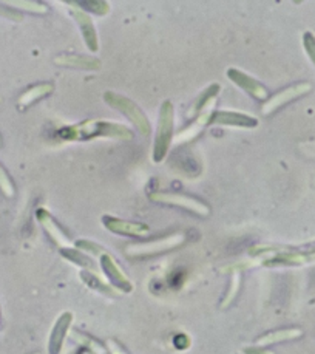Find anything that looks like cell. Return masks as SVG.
Here are the masks:
<instances>
[{
	"mask_svg": "<svg viewBox=\"0 0 315 354\" xmlns=\"http://www.w3.org/2000/svg\"><path fill=\"white\" fill-rule=\"evenodd\" d=\"M71 337H73L79 345H82L84 348H87L88 351H93L96 354H105L104 346L99 342H97V340H95L93 337L87 336V334H84L81 331H73V333H71Z\"/></svg>",
	"mask_w": 315,
	"mask_h": 354,
	"instance_id": "25",
	"label": "cell"
},
{
	"mask_svg": "<svg viewBox=\"0 0 315 354\" xmlns=\"http://www.w3.org/2000/svg\"><path fill=\"white\" fill-rule=\"evenodd\" d=\"M218 93H220V85H218V84H212V85H210V87H209L206 91H202L201 96L198 97V100L195 101L193 106L189 109L187 118H193V116L198 115V111H200L202 107H204L210 100H213V97H216V95H218Z\"/></svg>",
	"mask_w": 315,
	"mask_h": 354,
	"instance_id": "24",
	"label": "cell"
},
{
	"mask_svg": "<svg viewBox=\"0 0 315 354\" xmlns=\"http://www.w3.org/2000/svg\"><path fill=\"white\" fill-rule=\"evenodd\" d=\"M52 90H55V85L51 82H41V84L32 85V87H30L28 90L23 91L21 96H19L17 106L21 110H25L26 107H30L32 102H36L41 100V97L52 93Z\"/></svg>",
	"mask_w": 315,
	"mask_h": 354,
	"instance_id": "20",
	"label": "cell"
},
{
	"mask_svg": "<svg viewBox=\"0 0 315 354\" xmlns=\"http://www.w3.org/2000/svg\"><path fill=\"white\" fill-rule=\"evenodd\" d=\"M301 336H303V330H300V328H283V330H275V331L262 334V336L257 339V346L267 348L269 345L287 342V340H295Z\"/></svg>",
	"mask_w": 315,
	"mask_h": 354,
	"instance_id": "17",
	"label": "cell"
},
{
	"mask_svg": "<svg viewBox=\"0 0 315 354\" xmlns=\"http://www.w3.org/2000/svg\"><path fill=\"white\" fill-rule=\"evenodd\" d=\"M102 225L110 232L117 235H126V237H135V239H144L150 234V227L140 221H130V220H121L111 215H104Z\"/></svg>",
	"mask_w": 315,
	"mask_h": 354,
	"instance_id": "10",
	"label": "cell"
},
{
	"mask_svg": "<svg viewBox=\"0 0 315 354\" xmlns=\"http://www.w3.org/2000/svg\"><path fill=\"white\" fill-rule=\"evenodd\" d=\"M226 76H227L229 81H232L233 84L238 85L240 88L247 91V93L254 96L255 100L266 101L269 97V91H267L265 85H262L260 81L255 80V77L245 73V71H241L238 68H227Z\"/></svg>",
	"mask_w": 315,
	"mask_h": 354,
	"instance_id": "11",
	"label": "cell"
},
{
	"mask_svg": "<svg viewBox=\"0 0 315 354\" xmlns=\"http://www.w3.org/2000/svg\"><path fill=\"white\" fill-rule=\"evenodd\" d=\"M210 124H212V126L255 129V127H258V120L255 116L241 113V111L218 110L213 113L212 120H210Z\"/></svg>",
	"mask_w": 315,
	"mask_h": 354,
	"instance_id": "12",
	"label": "cell"
},
{
	"mask_svg": "<svg viewBox=\"0 0 315 354\" xmlns=\"http://www.w3.org/2000/svg\"><path fill=\"white\" fill-rule=\"evenodd\" d=\"M294 2L295 3H301V2H303V0H294Z\"/></svg>",
	"mask_w": 315,
	"mask_h": 354,
	"instance_id": "31",
	"label": "cell"
},
{
	"mask_svg": "<svg viewBox=\"0 0 315 354\" xmlns=\"http://www.w3.org/2000/svg\"><path fill=\"white\" fill-rule=\"evenodd\" d=\"M303 45H305V50L307 56H309V59L312 61V64L315 65V36L312 35V32H305L303 35Z\"/></svg>",
	"mask_w": 315,
	"mask_h": 354,
	"instance_id": "27",
	"label": "cell"
},
{
	"mask_svg": "<svg viewBox=\"0 0 315 354\" xmlns=\"http://www.w3.org/2000/svg\"><path fill=\"white\" fill-rule=\"evenodd\" d=\"M61 251V255L65 259L68 260L70 263H73L76 266L81 268L82 271H91V272H97V266H96V261L91 259V255L82 252L81 249H77L76 246H71V248H64V249H59Z\"/></svg>",
	"mask_w": 315,
	"mask_h": 354,
	"instance_id": "18",
	"label": "cell"
},
{
	"mask_svg": "<svg viewBox=\"0 0 315 354\" xmlns=\"http://www.w3.org/2000/svg\"><path fill=\"white\" fill-rule=\"evenodd\" d=\"M104 100L108 104V106L122 111V113L135 124V127L137 129V132H140L141 135L149 136L150 133H152V126H150L149 118L140 107L136 106L133 101L128 100L127 96L115 93V91H105Z\"/></svg>",
	"mask_w": 315,
	"mask_h": 354,
	"instance_id": "5",
	"label": "cell"
},
{
	"mask_svg": "<svg viewBox=\"0 0 315 354\" xmlns=\"http://www.w3.org/2000/svg\"><path fill=\"white\" fill-rule=\"evenodd\" d=\"M0 2L15 10L32 12V15H47L48 12V6L39 0H0Z\"/></svg>",
	"mask_w": 315,
	"mask_h": 354,
	"instance_id": "23",
	"label": "cell"
},
{
	"mask_svg": "<svg viewBox=\"0 0 315 354\" xmlns=\"http://www.w3.org/2000/svg\"><path fill=\"white\" fill-rule=\"evenodd\" d=\"M97 261H99V268L104 272L105 279L110 285H113L117 291L121 292H131L133 291V283H131L127 274L121 270V266L117 265V261L111 257V254L104 251L97 255Z\"/></svg>",
	"mask_w": 315,
	"mask_h": 354,
	"instance_id": "7",
	"label": "cell"
},
{
	"mask_svg": "<svg viewBox=\"0 0 315 354\" xmlns=\"http://www.w3.org/2000/svg\"><path fill=\"white\" fill-rule=\"evenodd\" d=\"M36 218L39 223H41L44 231L47 232L48 237L52 240V243H55L59 249L75 246L73 241H71L68 239V235L62 231V227L57 225V221L52 218V215L47 211V209H44V207L37 209Z\"/></svg>",
	"mask_w": 315,
	"mask_h": 354,
	"instance_id": "13",
	"label": "cell"
},
{
	"mask_svg": "<svg viewBox=\"0 0 315 354\" xmlns=\"http://www.w3.org/2000/svg\"><path fill=\"white\" fill-rule=\"evenodd\" d=\"M81 279L85 285L91 290H95L96 292H101L104 296L108 297H117L121 294V291H117L113 285H110L107 280H104L99 277L97 272H91V271H81Z\"/></svg>",
	"mask_w": 315,
	"mask_h": 354,
	"instance_id": "19",
	"label": "cell"
},
{
	"mask_svg": "<svg viewBox=\"0 0 315 354\" xmlns=\"http://www.w3.org/2000/svg\"><path fill=\"white\" fill-rule=\"evenodd\" d=\"M222 272H229V274H231V285H229V290L226 291L225 297H222V300H221V308H222V310H226V308L233 305L235 299L238 297V292H240V290H241L242 271L232 265V266L226 268V270H222Z\"/></svg>",
	"mask_w": 315,
	"mask_h": 354,
	"instance_id": "21",
	"label": "cell"
},
{
	"mask_svg": "<svg viewBox=\"0 0 315 354\" xmlns=\"http://www.w3.org/2000/svg\"><path fill=\"white\" fill-rule=\"evenodd\" d=\"M61 2L71 5L73 8L93 12V15H97V16H105L108 15L110 11V5L105 2V0H61Z\"/></svg>",
	"mask_w": 315,
	"mask_h": 354,
	"instance_id": "22",
	"label": "cell"
},
{
	"mask_svg": "<svg viewBox=\"0 0 315 354\" xmlns=\"http://www.w3.org/2000/svg\"><path fill=\"white\" fill-rule=\"evenodd\" d=\"M71 324H73V313L65 311L57 317L55 325H52V330L50 333V339H48L50 354L61 353L65 339H67V336H68Z\"/></svg>",
	"mask_w": 315,
	"mask_h": 354,
	"instance_id": "15",
	"label": "cell"
},
{
	"mask_svg": "<svg viewBox=\"0 0 315 354\" xmlns=\"http://www.w3.org/2000/svg\"><path fill=\"white\" fill-rule=\"evenodd\" d=\"M57 138L62 141H90L95 138H111V140L131 141L133 132L126 126L115 121L87 120L75 126L62 127L57 132Z\"/></svg>",
	"mask_w": 315,
	"mask_h": 354,
	"instance_id": "2",
	"label": "cell"
},
{
	"mask_svg": "<svg viewBox=\"0 0 315 354\" xmlns=\"http://www.w3.org/2000/svg\"><path fill=\"white\" fill-rule=\"evenodd\" d=\"M0 16L10 19V21H15V22H21L22 21L21 12H17L16 10L6 8V6H3V5H0Z\"/></svg>",
	"mask_w": 315,
	"mask_h": 354,
	"instance_id": "28",
	"label": "cell"
},
{
	"mask_svg": "<svg viewBox=\"0 0 315 354\" xmlns=\"http://www.w3.org/2000/svg\"><path fill=\"white\" fill-rule=\"evenodd\" d=\"M173 104L170 101H164L160 109V116H158V127L153 142V161L162 162L169 155L170 146L173 141Z\"/></svg>",
	"mask_w": 315,
	"mask_h": 354,
	"instance_id": "3",
	"label": "cell"
},
{
	"mask_svg": "<svg viewBox=\"0 0 315 354\" xmlns=\"http://www.w3.org/2000/svg\"><path fill=\"white\" fill-rule=\"evenodd\" d=\"M311 90H312V85L309 82H298V84L291 85V87H286L285 90L278 91V93H275L274 96L267 97L261 107L262 115L274 113L275 110H278L280 107L286 106V104H289L294 100H297V97H300V96L309 93Z\"/></svg>",
	"mask_w": 315,
	"mask_h": 354,
	"instance_id": "8",
	"label": "cell"
},
{
	"mask_svg": "<svg viewBox=\"0 0 315 354\" xmlns=\"http://www.w3.org/2000/svg\"><path fill=\"white\" fill-rule=\"evenodd\" d=\"M249 257L255 266L289 268L309 265L315 261V241H307L300 246L255 245L249 249Z\"/></svg>",
	"mask_w": 315,
	"mask_h": 354,
	"instance_id": "1",
	"label": "cell"
},
{
	"mask_svg": "<svg viewBox=\"0 0 315 354\" xmlns=\"http://www.w3.org/2000/svg\"><path fill=\"white\" fill-rule=\"evenodd\" d=\"M215 104H216V97L210 100L206 106L198 111V115H196L195 120L190 122L186 129H182L181 132L176 133L173 141L176 144H184L195 140V138L198 136L210 124V120H212V116L215 113Z\"/></svg>",
	"mask_w": 315,
	"mask_h": 354,
	"instance_id": "9",
	"label": "cell"
},
{
	"mask_svg": "<svg viewBox=\"0 0 315 354\" xmlns=\"http://www.w3.org/2000/svg\"><path fill=\"white\" fill-rule=\"evenodd\" d=\"M173 344L178 350H186L190 345V339L186 336V334H178V336H175Z\"/></svg>",
	"mask_w": 315,
	"mask_h": 354,
	"instance_id": "30",
	"label": "cell"
},
{
	"mask_svg": "<svg viewBox=\"0 0 315 354\" xmlns=\"http://www.w3.org/2000/svg\"><path fill=\"white\" fill-rule=\"evenodd\" d=\"M150 200L155 203H160V205H167V206H175L184 209V211H189L192 214L200 215V217H209L210 215V207L206 205L204 201H201L195 196H190L186 194H176V192H153L150 194Z\"/></svg>",
	"mask_w": 315,
	"mask_h": 354,
	"instance_id": "6",
	"label": "cell"
},
{
	"mask_svg": "<svg viewBox=\"0 0 315 354\" xmlns=\"http://www.w3.org/2000/svg\"><path fill=\"white\" fill-rule=\"evenodd\" d=\"M184 243H186V234L175 232L170 235H164L161 239L144 241V243L130 245L124 249V252H126L128 257H133V259L155 257V255L173 251V249L182 246Z\"/></svg>",
	"mask_w": 315,
	"mask_h": 354,
	"instance_id": "4",
	"label": "cell"
},
{
	"mask_svg": "<svg viewBox=\"0 0 315 354\" xmlns=\"http://www.w3.org/2000/svg\"><path fill=\"white\" fill-rule=\"evenodd\" d=\"M300 152L303 153L307 158H314L315 160V141H306V142H300L298 144Z\"/></svg>",
	"mask_w": 315,
	"mask_h": 354,
	"instance_id": "29",
	"label": "cell"
},
{
	"mask_svg": "<svg viewBox=\"0 0 315 354\" xmlns=\"http://www.w3.org/2000/svg\"><path fill=\"white\" fill-rule=\"evenodd\" d=\"M0 192H2L6 198H12L16 194L15 183H12L8 172H6L2 164H0Z\"/></svg>",
	"mask_w": 315,
	"mask_h": 354,
	"instance_id": "26",
	"label": "cell"
},
{
	"mask_svg": "<svg viewBox=\"0 0 315 354\" xmlns=\"http://www.w3.org/2000/svg\"><path fill=\"white\" fill-rule=\"evenodd\" d=\"M55 64L61 65V67L68 68H79V70H97L101 68V61L91 56H82V55H73V53H64L55 57Z\"/></svg>",
	"mask_w": 315,
	"mask_h": 354,
	"instance_id": "16",
	"label": "cell"
},
{
	"mask_svg": "<svg viewBox=\"0 0 315 354\" xmlns=\"http://www.w3.org/2000/svg\"><path fill=\"white\" fill-rule=\"evenodd\" d=\"M70 16L75 19L79 30H81V35L85 45L90 51H97L99 50V39H97V31L95 28V24L91 21V17L88 16L87 11L73 8L71 6L70 10Z\"/></svg>",
	"mask_w": 315,
	"mask_h": 354,
	"instance_id": "14",
	"label": "cell"
}]
</instances>
